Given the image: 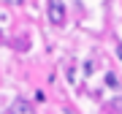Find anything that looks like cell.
I'll use <instances>...</instances> for the list:
<instances>
[{"mask_svg":"<svg viewBox=\"0 0 122 114\" xmlns=\"http://www.w3.org/2000/svg\"><path fill=\"white\" fill-rule=\"evenodd\" d=\"M49 22L52 25H65V5L62 0H49Z\"/></svg>","mask_w":122,"mask_h":114,"instance_id":"6da1fadb","label":"cell"},{"mask_svg":"<svg viewBox=\"0 0 122 114\" xmlns=\"http://www.w3.org/2000/svg\"><path fill=\"white\" fill-rule=\"evenodd\" d=\"M8 114H35V109H33V103H30V101H25V98H16V101L8 106Z\"/></svg>","mask_w":122,"mask_h":114,"instance_id":"7a4b0ae2","label":"cell"},{"mask_svg":"<svg viewBox=\"0 0 122 114\" xmlns=\"http://www.w3.org/2000/svg\"><path fill=\"white\" fill-rule=\"evenodd\" d=\"M106 84H109V87H117V76L109 73V76H106Z\"/></svg>","mask_w":122,"mask_h":114,"instance_id":"3957f363","label":"cell"},{"mask_svg":"<svg viewBox=\"0 0 122 114\" xmlns=\"http://www.w3.org/2000/svg\"><path fill=\"white\" fill-rule=\"evenodd\" d=\"M117 54H119V60H122V44H119V46H117Z\"/></svg>","mask_w":122,"mask_h":114,"instance_id":"277c9868","label":"cell"}]
</instances>
